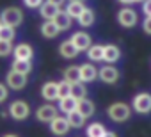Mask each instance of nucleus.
I'll list each match as a JSON object with an SVG mask.
<instances>
[{
	"instance_id": "nucleus-34",
	"label": "nucleus",
	"mask_w": 151,
	"mask_h": 137,
	"mask_svg": "<svg viewBox=\"0 0 151 137\" xmlns=\"http://www.w3.org/2000/svg\"><path fill=\"white\" fill-rule=\"evenodd\" d=\"M142 11L146 16H151V0H144L142 2Z\"/></svg>"
},
{
	"instance_id": "nucleus-27",
	"label": "nucleus",
	"mask_w": 151,
	"mask_h": 137,
	"mask_svg": "<svg viewBox=\"0 0 151 137\" xmlns=\"http://www.w3.org/2000/svg\"><path fill=\"white\" fill-rule=\"evenodd\" d=\"M87 57L91 62H100L103 61V46L101 45H91L87 48Z\"/></svg>"
},
{
	"instance_id": "nucleus-23",
	"label": "nucleus",
	"mask_w": 151,
	"mask_h": 137,
	"mask_svg": "<svg viewBox=\"0 0 151 137\" xmlns=\"http://www.w3.org/2000/svg\"><path fill=\"white\" fill-rule=\"evenodd\" d=\"M69 96H73L75 100H82L87 96V89H86V84L84 82H75L71 84V91H69Z\"/></svg>"
},
{
	"instance_id": "nucleus-6",
	"label": "nucleus",
	"mask_w": 151,
	"mask_h": 137,
	"mask_svg": "<svg viewBox=\"0 0 151 137\" xmlns=\"http://www.w3.org/2000/svg\"><path fill=\"white\" fill-rule=\"evenodd\" d=\"M98 79L105 84H116L119 80V70L112 64H105L98 70Z\"/></svg>"
},
{
	"instance_id": "nucleus-5",
	"label": "nucleus",
	"mask_w": 151,
	"mask_h": 137,
	"mask_svg": "<svg viewBox=\"0 0 151 137\" xmlns=\"http://www.w3.org/2000/svg\"><path fill=\"white\" fill-rule=\"evenodd\" d=\"M133 110L139 114H149L151 112V94L149 93H137L133 98Z\"/></svg>"
},
{
	"instance_id": "nucleus-15",
	"label": "nucleus",
	"mask_w": 151,
	"mask_h": 137,
	"mask_svg": "<svg viewBox=\"0 0 151 137\" xmlns=\"http://www.w3.org/2000/svg\"><path fill=\"white\" fill-rule=\"evenodd\" d=\"M77 110L87 119V118H91L93 114H94V110H96V107H94V103L91 102V100H87V98H82V100H78L77 102Z\"/></svg>"
},
{
	"instance_id": "nucleus-41",
	"label": "nucleus",
	"mask_w": 151,
	"mask_h": 137,
	"mask_svg": "<svg viewBox=\"0 0 151 137\" xmlns=\"http://www.w3.org/2000/svg\"><path fill=\"white\" fill-rule=\"evenodd\" d=\"M133 2H144V0H133Z\"/></svg>"
},
{
	"instance_id": "nucleus-9",
	"label": "nucleus",
	"mask_w": 151,
	"mask_h": 137,
	"mask_svg": "<svg viewBox=\"0 0 151 137\" xmlns=\"http://www.w3.org/2000/svg\"><path fill=\"white\" fill-rule=\"evenodd\" d=\"M6 84H7L11 89H14V91H22V89L27 86V75L11 70V71L7 73V77H6Z\"/></svg>"
},
{
	"instance_id": "nucleus-12",
	"label": "nucleus",
	"mask_w": 151,
	"mask_h": 137,
	"mask_svg": "<svg viewBox=\"0 0 151 137\" xmlns=\"http://www.w3.org/2000/svg\"><path fill=\"white\" fill-rule=\"evenodd\" d=\"M13 53H14V59H18V61H32L34 48L27 43H20L13 48Z\"/></svg>"
},
{
	"instance_id": "nucleus-7",
	"label": "nucleus",
	"mask_w": 151,
	"mask_h": 137,
	"mask_svg": "<svg viewBox=\"0 0 151 137\" xmlns=\"http://www.w3.org/2000/svg\"><path fill=\"white\" fill-rule=\"evenodd\" d=\"M57 116H59V109L55 105H52V103H45V105L37 107V110H36V118L41 123H50Z\"/></svg>"
},
{
	"instance_id": "nucleus-38",
	"label": "nucleus",
	"mask_w": 151,
	"mask_h": 137,
	"mask_svg": "<svg viewBox=\"0 0 151 137\" xmlns=\"http://www.w3.org/2000/svg\"><path fill=\"white\" fill-rule=\"evenodd\" d=\"M121 4H124V6H130V4H133V0H119Z\"/></svg>"
},
{
	"instance_id": "nucleus-33",
	"label": "nucleus",
	"mask_w": 151,
	"mask_h": 137,
	"mask_svg": "<svg viewBox=\"0 0 151 137\" xmlns=\"http://www.w3.org/2000/svg\"><path fill=\"white\" fill-rule=\"evenodd\" d=\"M23 2H25V6H27V7H30V9H36V7H41L43 0H23Z\"/></svg>"
},
{
	"instance_id": "nucleus-37",
	"label": "nucleus",
	"mask_w": 151,
	"mask_h": 137,
	"mask_svg": "<svg viewBox=\"0 0 151 137\" xmlns=\"http://www.w3.org/2000/svg\"><path fill=\"white\" fill-rule=\"evenodd\" d=\"M103 137H117V135H116L114 132H105V133H103Z\"/></svg>"
},
{
	"instance_id": "nucleus-31",
	"label": "nucleus",
	"mask_w": 151,
	"mask_h": 137,
	"mask_svg": "<svg viewBox=\"0 0 151 137\" xmlns=\"http://www.w3.org/2000/svg\"><path fill=\"white\" fill-rule=\"evenodd\" d=\"M9 53H13V43L0 39V57H7Z\"/></svg>"
},
{
	"instance_id": "nucleus-26",
	"label": "nucleus",
	"mask_w": 151,
	"mask_h": 137,
	"mask_svg": "<svg viewBox=\"0 0 151 137\" xmlns=\"http://www.w3.org/2000/svg\"><path fill=\"white\" fill-rule=\"evenodd\" d=\"M59 109L66 114L77 110V100H75L73 96H66V98H60L59 100Z\"/></svg>"
},
{
	"instance_id": "nucleus-29",
	"label": "nucleus",
	"mask_w": 151,
	"mask_h": 137,
	"mask_svg": "<svg viewBox=\"0 0 151 137\" xmlns=\"http://www.w3.org/2000/svg\"><path fill=\"white\" fill-rule=\"evenodd\" d=\"M16 36V30L13 27H7V25H2L0 27V39H4V41H13Z\"/></svg>"
},
{
	"instance_id": "nucleus-16",
	"label": "nucleus",
	"mask_w": 151,
	"mask_h": 137,
	"mask_svg": "<svg viewBox=\"0 0 151 137\" xmlns=\"http://www.w3.org/2000/svg\"><path fill=\"white\" fill-rule=\"evenodd\" d=\"M53 23L59 27V30L62 32V30H68L69 27H71V16L66 13V11H62V9H59V13L55 14V18H53Z\"/></svg>"
},
{
	"instance_id": "nucleus-24",
	"label": "nucleus",
	"mask_w": 151,
	"mask_h": 137,
	"mask_svg": "<svg viewBox=\"0 0 151 137\" xmlns=\"http://www.w3.org/2000/svg\"><path fill=\"white\" fill-rule=\"evenodd\" d=\"M11 68H13V71L29 75V73L32 71V62H30V61H18V59H14L13 64H11Z\"/></svg>"
},
{
	"instance_id": "nucleus-11",
	"label": "nucleus",
	"mask_w": 151,
	"mask_h": 137,
	"mask_svg": "<svg viewBox=\"0 0 151 137\" xmlns=\"http://www.w3.org/2000/svg\"><path fill=\"white\" fill-rule=\"evenodd\" d=\"M80 68V82H93L98 79V68L93 62H84Z\"/></svg>"
},
{
	"instance_id": "nucleus-20",
	"label": "nucleus",
	"mask_w": 151,
	"mask_h": 137,
	"mask_svg": "<svg viewBox=\"0 0 151 137\" xmlns=\"http://www.w3.org/2000/svg\"><path fill=\"white\" fill-rule=\"evenodd\" d=\"M59 9H60V7H57V6H53V4H50V2H43L41 7H39V14H41L45 20H53L55 14L59 13Z\"/></svg>"
},
{
	"instance_id": "nucleus-36",
	"label": "nucleus",
	"mask_w": 151,
	"mask_h": 137,
	"mask_svg": "<svg viewBox=\"0 0 151 137\" xmlns=\"http://www.w3.org/2000/svg\"><path fill=\"white\" fill-rule=\"evenodd\" d=\"M46 2H50V4H53V6H57V7H60V6L64 4V0H46Z\"/></svg>"
},
{
	"instance_id": "nucleus-21",
	"label": "nucleus",
	"mask_w": 151,
	"mask_h": 137,
	"mask_svg": "<svg viewBox=\"0 0 151 137\" xmlns=\"http://www.w3.org/2000/svg\"><path fill=\"white\" fill-rule=\"evenodd\" d=\"M59 32H60V30H59V27L53 23V20H45V23L41 25V34H43L45 37H48V39L55 37Z\"/></svg>"
},
{
	"instance_id": "nucleus-22",
	"label": "nucleus",
	"mask_w": 151,
	"mask_h": 137,
	"mask_svg": "<svg viewBox=\"0 0 151 137\" xmlns=\"http://www.w3.org/2000/svg\"><path fill=\"white\" fill-rule=\"evenodd\" d=\"M66 119H68V123H69V126H71V128H82V126L86 125V118H84L78 110L69 112V114L66 116Z\"/></svg>"
},
{
	"instance_id": "nucleus-40",
	"label": "nucleus",
	"mask_w": 151,
	"mask_h": 137,
	"mask_svg": "<svg viewBox=\"0 0 151 137\" xmlns=\"http://www.w3.org/2000/svg\"><path fill=\"white\" fill-rule=\"evenodd\" d=\"M69 2H84V0H69Z\"/></svg>"
},
{
	"instance_id": "nucleus-39",
	"label": "nucleus",
	"mask_w": 151,
	"mask_h": 137,
	"mask_svg": "<svg viewBox=\"0 0 151 137\" xmlns=\"http://www.w3.org/2000/svg\"><path fill=\"white\" fill-rule=\"evenodd\" d=\"M4 137H18V135H16V133H6Z\"/></svg>"
},
{
	"instance_id": "nucleus-1",
	"label": "nucleus",
	"mask_w": 151,
	"mask_h": 137,
	"mask_svg": "<svg viewBox=\"0 0 151 137\" xmlns=\"http://www.w3.org/2000/svg\"><path fill=\"white\" fill-rule=\"evenodd\" d=\"M0 22L2 25H7V27H18L22 22H23V11L16 6H11V7H6L0 14Z\"/></svg>"
},
{
	"instance_id": "nucleus-30",
	"label": "nucleus",
	"mask_w": 151,
	"mask_h": 137,
	"mask_svg": "<svg viewBox=\"0 0 151 137\" xmlns=\"http://www.w3.org/2000/svg\"><path fill=\"white\" fill-rule=\"evenodd\" d=\"M69 91H71V84H69V82L62 80V82H59V84H57V96H59V100H60V98L69 96Z\"/></svg>"
},
{
	"instance_id": "nucleus-13",
	"label": "nucleus",
	"mask_w": 151,
	"mask_h": 137,
	"mask_svg": "<svg viewBox=\"0 0 151 137\" xmlns=\"http://www.w3.org/2000/svg\"><path fill=\"white\" fill-rule=\"evenodd\" d=\"M121 57V50L116 46V45H105L103 46V61L107 64H114L117 62Z\"/></svg>"
},
{
	"instance_id": "nucleus-2",
	"label": "nucleus",
	"mask_w": 151,
	"mask_h": 137,
	"mask_svg": "<svg viewBox=\"0 0 151 137\" xmlns=\"http://www.w3.org/2000/svg\"><path fill=\"white\" fill-rule=\"evenodd\" d=\"M107 114H109V118H110L112 121L123 123V121H126V119L130 118L132 110H130V105H126V103H123V102H116V103H110V105H109Z\"/></svg>"
},
{
	"instance_id": "nucleus-3",
	"label": "nucleus",
	"mask_w": 151,
	"mask_h": 137,
	"mask_svg": "<svg viewBox=\"0 0 151 137\" xmlns=\"http://www.w3.org/2000/svg\"><path fill=\"white\" fill-rule=\"evenodd\" d=\"M117 22H119L121 27H124V29H132V27L137 25L139 16H137V13H135L130 6H126V7H123V9L117 13Z\"/></svg>"
},
{
	"instance_id": "nucleus-25",
	"label": "nucleus",
	"mask_w": 151,
	"mask_h": 137,
	"mask_svg": "<svg viewBox=\"0 0 151 137\" xmlns=\"http://www.w3.org/2000/svg\"><path fill=\"white\" fill-rule=\"evenodd\" d=\"M84 9H86L84 2H68V6H66V9H64V11H66V13L71 16V20H73V18L77 20Z\"/></svg>"
},
{
	"instance_id": "nucleus-42",
	"label": "nucleus",
	"mask_w": 151,
	"mask_h": 137,
	"mask_svg": "<svg viewBox=\"0 0 151 137\" xmlns=\"http://www.w3.org/2000/svg\"><path fill=\"white\" fill-rule=\"evenodd\" d=\"M0 27H2V22H0Z\"/></svg>"
},
{
	"instance_id": "nucleus-4",
	"label": "nucleus",
	"mask_w": 151,
	"mask_h": 137,
	"mask_svg": "<svg viewBox=\"0 0 151 137\" xmlns=\"http://www.w3.org/2000/svg\"><path fill=\"white\" fill-rule=\"evenodd\" d=\"M9 116L13 118V119H16V121H23V119H27L29 118V114H30V109H29V105H27V102H23V100H16V102H13L11 105H9Z\"/></svg>"
},
{
	"instance_id": "nucleus-17",
	"label": "nucleus",
	"mask_w": 151,
	"mask_h": 137,
	"mask_svg": "<svg viewBox=\"0 0 151 137\" xmlns=\"http://www.w3.org/2000/svg\"><path fill=\"white\" fill-rule=\"evenodd\" d=\"M77 22H78V25H80V27H91V25L96 22V14H94V11H93V9L86 7V9L80 13V16L77 18Z\"/></svg>"
},
{
	"instance_id": "nucleus-19",
	"label": "nucleus",
	"mask_w": 151,
	"mask_h": 137,
	"mask_svg": "<svg viewBox=\"0 0 151 137\" xmlns=\"http://www.w3.org/2000/svg\"><path fill=\"white\" fill-rule=\"evenodd\" d=\"M62 80L69 82V84H75V82H80V68L78 66H68L64 73H62Z\"/></svg>"
},
{
	"instance_id": "nucleus-35",
	"label": "nucleus",
	"mask_w": 151,
	"mask_h": 137,
	"mask_svg": "<svg viewBox=\"0 0 151 137\" xmlns=\"http://www.w3.org/2000/svg\"><path fill=\"white\" fill-rule=\"evenodd\" d=\"M142 29H144V32H146V34H149V36H151V16H147V18L144 20Z\"/></svg>"
},
{
	"instance_id": "nucleus-18",
	"label": "nucleus",
	"mask_w": 151,
	"mask_h": 137,
	"mask_svg": "<svg viewBox=\"0 0 151 137\" xmlns=\"http://www.w3.org/2000/svg\"><path fill=\"white\" fill-rule=\"evenodd\" d=\"M59 53L64 57V59H75L78 55V50L73 46V43L68 39V41H62L60 46H59Z\"/></svg>"
},
{
	"instance_id": "nucleus-10",
	"label": "nucleus",
	"mask_w": 151,
	"mask_h": 137,
	"mask_svg": "<svg viewBox=\"0 0 151 137\" xmlns=\"http://www.w3.org/2000/svg\"><path fill=\"white\" fill-rule=\"evenodd\" d=\"M50 130H52L53 135H66V133L71 130V126H69V123H68L66 118L57 116V118H53V119L50 121Z\"/></svg>"
},
{
	"instance_id": "nucleus-32",
	"label": "nucleus",
	"mask_w": 151,
	"mask_h": 137,
	"mask_svg": "<svg viewBox=\"0 0 151 137\" xmlns=\"http://www.w3.org/2000/svg\"><path fill=\"white\" fill-rule=\"evenodd\" d=\"M7 96H9V89L6 87V84L0 82V103H4L7 100Z\"/></svg>"
},
{
	"instance_id": "nucleus-8",
	"label": "nucleus",
	"mask_w": 151,
	"mask_h": 137,
	"mask_svg": "<svg viewBox=\"0 0 151 137\" xmlns=\"http://www.w3.org/2000/svg\"><path fill=\"white\" fill-rule=\"evenodd\" d=\"M69 41L73 43V46L77 48L78 52H84V50H87V48L93 45V39H91V36H89L87 32H84V30H80V32H75V34L69 37Z\"/></svg>"
},
{
	"instance_id": "nucleus-14",
	"label": "nucleus",
	"mask_w": 151,
	"mask_h": 137,
	"mask_svg": "<svg viewBox=\"0 0 151 137\" xmlns=\"http://www.w3.org/2000/svg\"><path fill=\"white\" fill-rule=\"evenodd\" d=\"M41 96H43L46 102H55V100H59V96H57V82L50 80V82L43 84V87H41Z\"/></svg>"
},
{
	"instance_id": "nucleus-28",
	"label": "nucleus",
	"mask_w": 151,
	"mask_h": 137,
	"mask_svg": "<svg viewBox=\"0 0 151 137\" xmlns=\"http://www.w3.org/2000/svg\"><path fill=\"white\" fill-rule=\"evenodd\" d=\"M105 125L100 123V121H94L91 125H87V137H103L105 133Z\"/></svg>"
}]
</instances>
